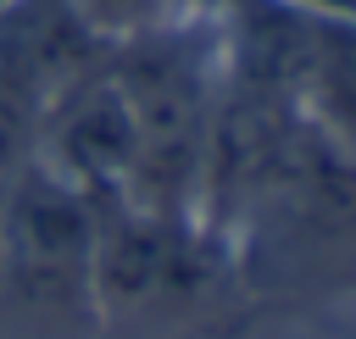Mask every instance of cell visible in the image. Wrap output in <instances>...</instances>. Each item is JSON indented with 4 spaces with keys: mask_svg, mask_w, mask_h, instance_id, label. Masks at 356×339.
<instances>
[{
    "mask_svg": "<svg viewBox=\"0 0 356 339\" xmlns=\"http://www.w3.org/2000/svg\"><path fill=\"white\" fill-rule=\"evenodd\" d=\"M134 117V178L128 200L161 217H195L206 144L222 100V22L178 17L111 50Z\"/></svg>",
    "mask_w": 356,
    "mask_h": 339,
    "instance_id": "cell-1",
    "label": "cell"
},
{
    "mask_svg": "<svg viewBox=\"0 0 356 339\" xmlns=\"http://www.w3.org/2000/svg\"><path fill=\"white\" fill-rule=\"evenodd\" d=\"M100 211L44 167L11 178L0 195V295L50 322H95Z\"/></svg>",
    "mask_w": 356,
    "mask_h": 339,
    "instance_id": "cell-2",
    "label": "cell"
},
{
    "mask_svg": "<svg viewBox=\"0 0 356 339\" xmlns=\"http://www.w3.org/2000/svg\"><path fill=\"white\" fill-rule=\"evenodd\" d=\"M33 167L72 183L95 206H122L134 178V117L122 100V83L111 72V56L72 83H61L33 133Z\"/></svg>",
    "mask_w": 356,
    "mask_h": 339,
    "instance_id": "cell-3",
    "label": "cell"
},
{
    "mask_svg": "<svg viewBox=\"0 0 356 339\" xmlns=\"http://www.w3.org/2000/svg\"><path fill=\"white\" fill-rule=\"evenodd\" d=\"M306 117L356 161V22H328V17L317 22Z\"/></svg>",
    "mask_w": 356,
    "mask_h": 339,
    "instance_id": "cell-4",
    "label": "cell"
},
{
    "mask_svg": "<svg viewBox=\"0 0 356 339\" xmlns=\"http://www.w3.org/2000/svg\"><path fill=\"white\" fill-rule=\"evenodd\" d=\"M67 6L78 11V22L106 50H117V44H128L139 33H156V28H167V22L184 17L178 0H67Z\"/></svg>",
    "mask_w": 356,
    "mask_h": 339,
    "instance_id": "cell-5",
    "label": "cell"
},
{
    "mask_svg": "<svg viewBox=\"0 0 356 339\" xmlns=\"http://www.w3.org/2000/svg\"><path fill=\"white\" fill-rule=\"evenodd\" d=\"M250 0H178L184 17H206V22H228L234 11H245Z\"/></svg>",
    "mask_w": 356,
    "mask_h": 339,
    "instance_id": "cell-6",
    "label": "cell"
}]
</instances>
